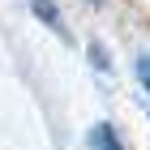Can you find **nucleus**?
I'll use <instances>...</instances> for the list:
<instances>
[{"instance_id": "nucleus-1", "label": "nucleus", "mask_w": 150, "mask_h": 150, "mask_svg": "<svg viewBox=\"0 0 150 150\" xmlns=\"http://www.w3.org/2000/svg\"><path fill=\"white\" fill-rule=\"evenodd\" d=\"M90 146H94V150H120V142H116L112 125H94V133H90Z\"/></svg>"}, {"instance_id": "nucleus-2", "label": "nucleus", "mask_w": 150, "mask_h": 150, "mask_svg": "<svg viewBox=\"0 0 150 150\" xmlns=\"http://www.w3.org/2000/svg\"><path fill=\"white\" fill-rule=\"evenodd\" d=\"M30 4H35V13L52 26V30H60V13H56V4H52V0H30ZM60 35H64V30H60Z\"/></svg>"}, {"instance_id": "nucleus-3", "label": "nucleus", "mask_w": 150, "mask_h": 150, "mask_svg": "<svg viewBox=\"0 0 150 150\" xmlns=\"http://www.w3.org/2000/svg\"><path fill=\"white\" fill-rule=\"evenodd\" d=\"M142 77H146V86H150V56H142Z\"/></svg>"}]
</instances>
